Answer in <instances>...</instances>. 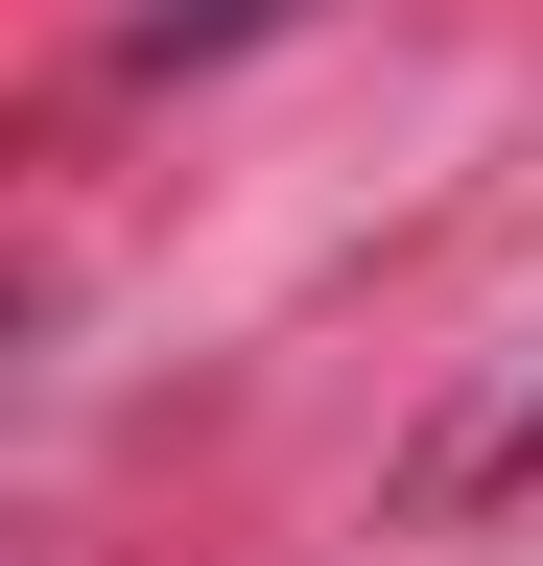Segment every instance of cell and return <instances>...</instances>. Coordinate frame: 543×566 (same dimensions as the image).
Masks as SVG:
<instances>
[{
    "mask_svg": "<svg viewBox=\"0 0 543 566\" xmlns=\"http://www.w3.org/2000/svg\"><path fill=\"white\" fill-rule=\"evenodd\" d=\"M497 472H543V401H520V449H497Z\"/></svg>",
    "mask_w": 543,
    "mask_h": 566,
    "instance_id": "obj_1",
    "label": "cell"
}]
</instances>
